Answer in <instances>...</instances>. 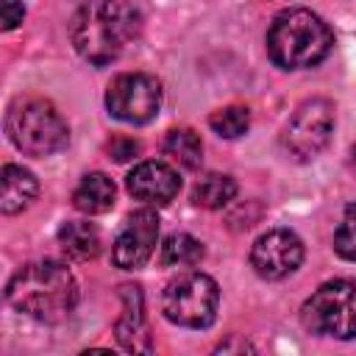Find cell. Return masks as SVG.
Listing matches in <instances>:
<instances>
[{
  "label": "cell",
  "instance_id": "cell-1",
  "mask_svg": "<svg viewBox=\"0 0 356 356\" xmlns=\"http://www.w3.org/2000/svg\"><path fill=\"white\" fill-rule=\"evenodd\" d=\"M139 33V11L125 0H83L70 22V39L78 56L95 67L120 58Z\"/></svg>",
  "mask_w": 356,
  "mask_h": 356
},
{
  "label": "cell",
  "instance_id": "cell-2",
  "mask_svg": "<svg viewBox=\"0 0 356 356\" xmlns=\"http://www.w3.org/2000/svg\"><path fill=\"white\" fill-rule=\"evenodd\" d=\"M6 300L42 323H61L78 303V284L67 264L42 259L22 264L6 284Z\"/></svg>",
  "mask_w": 356,
  "mask_h": 356
},
{
  "label": "cell",
  "instance_id": "cell-3",
  "mask_svg": "<svg viewBox=\"0 0 356 356\" xmlns=\"http://www.w3.org/2000/svg\"><path fill=\"white\" fill-rule=\"evenodd\" d=\"M334 47L328 22L312 8H284L267 31V53L281 70L317 67Z\"/></svg>",
  "mask_w": 356,
  "mask_h": 356
},
{
  "label": "cell",
  "instance_id": "cell-4",
  "mask_svg": "<svg viewBox=\"0 0 356 356\" xmlns=\"http://www.w3.org/2000/svg\"><path fill=\"white\" fill-rule=\"evenodd\" d=\"M6 134L17 150L42 159L67 147L70 128L56 106L44 97H19L8 106Z\"/></svg>",
  "mask_w": 356,
  "mask_h": 356
},
{
  "label": "cell",
  "instance_id": "cell-5",
  "mask_svg": "<svg viewBox=\"0 0 356 356\" xmlns=\"http://www.w3.org/2000/svg\"><path fill=\"white\" fill-rule=\"evenodd\" d=\"M309 334L356 339V278H334L320 284L300 309Z\"/></svg>",
  "mask_w": 356,
  "mask_h": 356
},
{
  "label": "cell",
  "instance_id": "cell-6",
  "mask_svg": "<svg viewBox=\"0 0 356 356\" xmlns=\"http://www.w3.org/2000/svg\"><path fill=\"white\" fill-rule=\"evenodd\" d=\"M220 286L206 273H184L161 292V312L181 328H209L217 317Z\"/></svg>",
  "mask_w": 356,
  "mask_h": 356
},
{
  "label": "cell",
  "instance_id": "cell-7",
  "mask_svg": "<svg viewBox=\"0 0 356 356\" xmlns=\"http://www.w3.org/2000/svg\"><path fill=\"white\" fill-rule=\"evenodd\" d=\"M331 134H334V103L325 97H309L286 120L281 145L289 159L312 161L325 150Z\"/></svg>",
  "mask_w": 356,
  "mask_h": 356
},
{
  "label": "cell",
  "instance_id": "cell-8",
  "mask_svg": "<svg viewBox=\"0 0 356 356\" xmlns=\"http://www.w3.org/2000/svg\"><path fill=\"white\" fill-rule=\"evenodd\" d=\"M106 108L120 122L145 125L161 108V83L147 72H122L106 89Z\"/></svg>",
  "mask_w": 356,
  "mask_h": 356
},
{
  "label": "cell",
  "instance_id": "cell-9",
  "mask_svg": "<svg viewBox=\"0 0 356 356\" xmlns=\"http://www.w3.org/2000/svg\"><path fill=\"white\" fill-rule=\"evenodd\" d=\"M303 261V242L289 228H273L261 234L250 248V267L267 281L286 278Z\"/></svg>",
  "mask_w": 356,
  "mask_h": 356
},
{
  "label": "cell",
  "instance_id": "cell-10",
  "mask_svg": "<svg viewBox=\"0 0 356 356\" xmlns=\"http://www.w3.org/2000/svg\"><path fill=\"white\" fill-rule=\"evenodd\" d=\"M156 239H159V214L153 209H139L128 214L122 231L117 234L111 248V261L122 270H139L153 256Z\"/></svg>",
  "mask_w": 356,
  "mask_h": 356
},
{
  "label": "cell",
  "instance_id": "cell-11",
  "mask_svg": "<svg viewBox=\"0 0 356 356\" xmlns=\"http://www.w3.org/2000/svg\"><path fill=\"white\" fill-rule=\"evenodd\" d=\"M128 192L142 200L145 206H167L178 189L181 178L178 172L164 161H142L128 172Z\"/></svg>",
  "mask_w": 356,
  "mask_h": 356
},
{
  "label": "cell",
  "instance_id": "cell-12",
  "mask_svg": "<svg viewBox=\"0 0 356 356\" xmlns=\"http://www.w3.org/2000/svg\"><path fill=\"white\" fill-rule=\"evenodd\" d=\"M122 317L117 320V339L125 350H142L147 353L150 350V337H147V328H145V314H142V292L139 286H122Z\"/></svg>",
  "mask_w": 356,
  "mask_h": 356
},
{
  "label": "cell",
  "instance_id": "cell-13",
  "mask_svg": "<svg viewBox=\"0 0 356 356\" xmlns=\"http://www.w3.org/2000/svg\"><path fill=\"white\" fill-rule=\"evenodd\" d=\"M39 192V181L31 170L19 164H6L0 172V209L3 214H19L25 211Z\"/></svg>",
  "mask_w": 356,
  "mask_h": 356
},
{
  "label": "cell",
  "instance_id": "cell-14",
  "mask_svg": "<svg viewBox=\"0 0 356 356\" xmlns=\"http://www.w3.org/2000/svg\"><path fill=\"white\" fill-rule=\"evenodd\" d=\"M114 181L106 172H89L81 178V184L72 192V206L81 214H106L114 206Z\"/></svg>",
  "mask_w": 356,
  "mask_h": 356
},
{
  "label": "cell",
  "instance_id": "cell-15",
  "mask_svg": "<svg viewBox=\"0 0 356 356\" xmlns=\"http://www.w3.org/2000/svg\"><path fill=\"white\" fill-rule=\"evenodd\" d=\"M56 239H58L61 250L70 259H75V261H89V259H95L100 253V234L86 220H70V222H64L58 228Z\"/></svg>",
  "mask_w": 356,
  "mask_h": 356
},
{
  "label": "cell",
  "instance_id": "cell-16",
  "mask_svg": "<svg viewBox=\"0 0 356 356\" xmlns=\"http://www.w3.org/2000/svg\"><path fill=\"white\" fill-rule=\"evenodd\" d=\"M236 181L225 172H206L192 186V203L200 209H222L234 200Z\"/></svg>",
  "mask_w": 356,
  "mask_h": 356
},
{
  "label": "cell",
  "instance_id": "cell-17",
  "mask_svg": "<svg viewBox=\"0 0 356 356\" xmlns=\"http://www.w3.org/2000/svg\"><path fill=\"white\" fill-rule=\"evenodd\" d=\"M164 153L184 170H197L203 161V142L192 128H172L164 139Z\"/></svg>",
  "mask_w": 356,
  "mask_h": 356
},
{
  "label": "cell",
  "instance_id": "cell-18",
  "mask_svg": "<svg viewBox=\"0 0 356 356\" xmlns=\"http://www.w3.org/2000/svg\"><path fill=\"white\" fill-rule=\"evenodd\" d=\"M203 242L192 234H170L161 245V264L164 267H195L203 259Z\"/></svg>",
  "mask_w": 356,
  "mask_h": 356
},
{
  "label": "cell",
  "instance_id": "cell-19",
  "mask_svg": "<svg viewBox=\"0 0 356 356\" xmlns=\"http://www.w3.org/2000/svg\"><path fill=\"white\" fill-rule=\"evenodd\" d=\"M209 125L222 139H239L250 128V111H248V106H222V108L211 111Z\"/></svg>",
  "mask_w": 356,
  "mask_h": 356
},
{
  "label": "cell",
  "instance_id": "cell-20",
  "mask_svg": "<svg viewBox=\"0 0 356 356\" xmlns=\"http://www.w3.org/2000/svg\"><path fill=\"white\" fill-rule=\"evenodd\" d=\"M334 250L348 259V261H356V203H350L342 214V222L337 225L334 231Z\"/></svg>",
  "mask_w": 356,
  "mask_h": 356
},
{
  "label": "cell",
  "instance_id": "cell-21",
  "mask_svg": "<svg viewBox=\"0 0 356 356\" xmlns=\"http://www.w3.org/2000/svg\"><path fill=\"white\" fill-rule=\"evenodd\" d=\"M139 150H142V145H139V139H134V136H114V139L106 145V153H108V159H114V161L136 159Z\"/></svg>",
  "mask_w": 356,
  "mask_h": 356
},
{
  "label": "cell",
  "instance_id": "cell-22",
  "mask_svg": "<svg viewBox=\"0 0 356 356\" xmlns=\"http://www.w3.org/2000/svg\"><path fill=\"white\" fill-rule=\"evenodd\" d=\"M25 19V6L19 0H0V25L3 31H14Z\"/></svg>",
  "mask_w": 356,
  "mask_h": 356
},
{
  "label": "cell",
  "instance_id": "cell-23",
  "mask_svg": "<svg viewBox=\"0 0 356 356\" xmlns=\"http://www.w3.org/2000/svg\"><path fill=\"white\" fill-rule=\"evenodd\" d=\"M350 164H353V170H356V145H353V150H350Z\"/></svg>",
  "mask_w": 356,
  "mask_h": 356
}]
</instances>
